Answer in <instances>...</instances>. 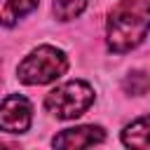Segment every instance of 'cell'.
<instances>
[{
	"instance_id": "3",
	"label": "cell",
	"mask_w": 150,
	"mask_h": 150,
	"mask_svg": "<svg viewBox=\"0 0 150 150\" xmlns=\"http://www.w3.org/2000/svg\"><path fill=\"white\" fill-rule=\"evenodd\" d=\"M94 103V89L82 80H70L52 89L45 98V108L56 120H73L80 117Z\"/></svg>"
},
{
	"instance_id": "1",
	"label": "cell",
	"mask_w": 150,
	"mask_h": 150,
	"mask_svg": "<svg viewBox=\"0 0 150 150\" xmlns=\"http://www.w3.org/2000/svg\"><path fill=\"white\" fill-rule=\"evenodd\" d=\"M150 33V0H122L112 7L105 35L115 54L131 52Z\"/></svg>"
},
{
	"instance_id": "7",
	"label": "cell",
	"mask_w": 150,
	"mask_h": 150,
	"mask_svg": "<svg viewBox=\"0 0 150 150\" xmlns=\"http://www.w3.org/2000/svg\"><path fill=\"white\" fill-rule=\"evenodd\" d=\"M40 0H0V26H14L19 19L30 14Z\"/></svg>"
},
{
	"instance_id": "8",
	"label": "cell",
	"mask_w": 150,
	"mask_h": 150,
	"mask_svg": "<svg viewBox=\"0 0 150 150\" xmlns=\"http://www.w3.org/2000/svg\"><path fill=\"white\" fill-rule=\"evenodd\" d=\"M89 0H54L52 9H54V16L61 19V21H70L75 16H80L84 12Z\"/></svg>"
},
{
	"instance_id": "2",
	"label": "cell",
	"mask_w": 150,
	"mask_h": 150,
	"mask_svg": "<svg viewBox=\"0 0 150 150\" xmlns=\"http://www.w3.org/2000/svg\"><path fill=\"white\" fill-rule=\"evenodd\" d=\"M68 68V59L61 49L52 45H42L33 49L16 68V77L23 84H47L59 80Z\"/></svg>"
},
{
	"instance_id": "9",
	"label": "cell",
	"mask_w": 150,
	"mask_h": 150,
	"mask_svg": "<svg viewBox=\"0 0 150 150\" xmlns=\"http://www.w3.org/2000/svg\"><path fill=\"white\" fill-rule=\"evenodd\" d=\"M124 89L131 94H145L150 89V80L145 77V73H131L124 80Z\"/></svg>"
},
{
	"instance_id": "6",
	"label": "cell",
	"mask_w": 150,
	"mask_h": 150,
	"mask_svg": "<svg viewBox=\"0 0 150 150\" xmlns=\"http://www.w3.org/2000/svg\"><path fill=\"white\" fill-rule=\"evenodd\" d=\"M122 143L127 148H150V115H143L124 127Z\"/></svg>"
},
{
	"instance_id": "5",
	"label": "cell",
	"mask_w": 150,
	"mask_h": 150,
	"mask_svg": "<svg viewBox=\"0 0 150 150\" xmlns=\"http://www.w3.org/2000/svg\"><path fill=\"white\" fill-rule=\"evenodd\" d=\"M105 134L101 127L96 124H82V127H73V129H63L59 136H54L52 145L54 148H89L96 143H103Z\"/></svg>"
},
{
	"instance_id": "4",
	"label": "cell",
	"mask_w": 150,
	"mask_h": 150,
	"mask_svg": "<svg viewBox=\"0 0 150 150\" xmlns=\"http://www.w3.org/2000/svg\"><path fill=\"white\" fill-rule=\"evenodd\" d=\"M33 120V105L21 94H9L0 103V131L7 134H23L28 131Z\"/></svg>"
}]
</instances>
